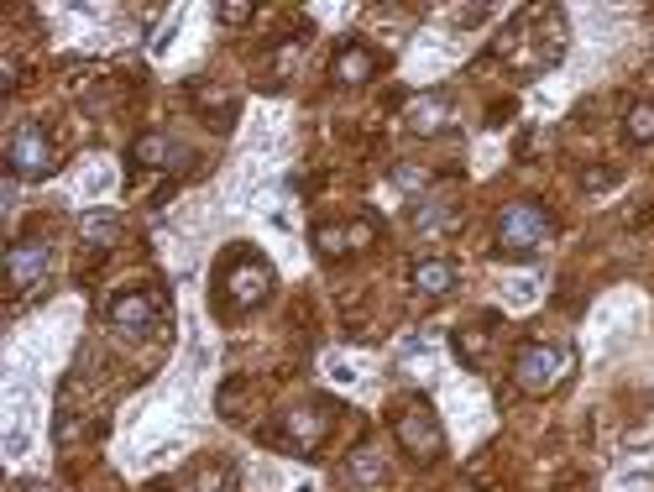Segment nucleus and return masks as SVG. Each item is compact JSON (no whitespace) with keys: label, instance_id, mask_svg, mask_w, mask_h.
I'll return each mask as SVG.
<instances>
[{"label":"nucleus","instance_id":"f8f14e48","mask_svg":"<svg viewBox=\"0 0 654 492\" xmlns=\"http://www.w3.org/2000/svg\"><path fill=\"white\" fill-rule=\"evenodd\" d=\"M330 73H335V84H351V90H356V84H372L377 73H382V58H377L367 43H356V37H351V43L335 47Z\"/></svg>","mask_w":654,"mask_h":492},{"label":"nucleus","instance_id":"dca6fc26","mask_svg":"<svg viewBox=\"0 0 654 492\" xmlns=\"http://www.w3.org/2000/svg\"><path fill=\"white\" fill-rule=\"evenodd\" d=\"M346 477L362 492H382V488H388V461H382L372 446H356L346 456Z\"/></svg>","mask_w":654,"mask_h":492},{"label":"nucleus","instance_id":"1a4fd4ad","mask_svg":"<svg viewBox=\"0 0 654 492\" xmlns=\"http://www.w3.org/2000/svg\"><path fill=\"white\" fill-rule=\"evenodd\" d=\"M403 126L414 131V137H445L450 126H456V100L450 90H424L414 100H403Z\"/></svg>","mask_w":654,"mask_h":492},{"label":"nucleus","instance_id":"423d86ee","mask_svg":"<svg viewBox=\"0 0 654 492\" xmlns=\"http://www.w3.org/2000/svg\"><path fill=\"white\" fill-rule=\"evenodd\" d=\"M5 173L16 184H43V179L58 173V147L43 131V121H22L11 131V141H5Z\"/></svg>","mask_w":654,"mask_h":492},{"label":"nucleus","instance_id":"9b49d317","mask_svg":"<svg viewBox=\"0 0 654 492\" xmlns=\"http://www.w3.org/2000/svg\"><path fill=\"white\" fill-rule=\"evenodd\" d=\"M377 226L372 220H335V226H314V252H320V262H346L356 258V252H367L372 247Z\"/></svg>","mask_w":654,"mask_h":492},{"label":"nucleus","instance_id":"5701e85b","mask_svg":"<svg viewBox=\"0 0 654 492\" xmlns=\"http://www.w3.org/2000/svg\"><path fill=\"white\" fill-rule=\"evenodd\" d=\"M16 492H58L53 482H43V477H26V482H16Z\"/></svg>","mask_w":654,"mask_h":492},{"label":"nucleus","instance_id":"6e6552de","mask_svg":"<svg viewBox=\"0 0 654 492\" xmlns=\"http://www.w3.org/2000/svg\"><path fill=\"white\" fill-rule=\"evenodd\" d=\"M47 267H53V247L37 241V236H16V241L5 247V283H11V294L37 288V283L47 278Z\"/></svg>","mask_w":654,"mask_h":492},{"label":"nucleus","instance_id":"f03ea898","mask_svg":"<svg viewBox=\"0 0 654 492\" xmlns=\"http://www.w3.org/2000/svg\"><path fill=\"white\" fill-rule=\"evenodd\" d=\"M388 430H393L398 450H403L414 467H435L445 456V424L424 393H403V399L388 403Z\"/></svg>","mask_w":654,"mask_h":492},{"label":"nucleus","instance_id":"0eeeda50","mask_svg":"<svg viewBox=\"0 0 654 492\" xmlns=\"http://www.w3.org/2000/svg\"><path fill=\"white\" fill-rule=\"evenodd\" d=\"M168 309V294L163 288H126L105 305V325H116L121 335H152L158 320Z\"/></svg>","mask_w":654,"mask_h":492},{"label":"nucleus","instance_id":"412c9836","mask_svg":"<svg viewBox=\"0 0 654 492\" xmlns=\"http://www.w3.org/2000/svg\"><path fill=\"white\" fill-rule=\"evenodd\" d=\"M215 16H220L226 26H246V22H252V5H241V0H236V5H220Z\"/></svg>","mask_w":654,"mask_h":492},{"label":"nucleus","instance_id":"2eb2a0df","mask_svg":"<svg viewBox=\"0 0 654 492\" xmlns=\"http://www.w3.org/2000/svg\"><path fill=\"white\" fill-rule=\"evenodd\" d=\"M456 283H461V273H456L450 258L414 262V294H420V299H445V294H456Z\"/></svg>","mask_w":654,"mask_h":492},{"label":"nucleus","instance_id":"a211bd4d","mask_svg":"<svg viewBox=\"0 0 654 492\" xmlns=\"http://www.w3.org/2000/svg\"><path fill=\"white\" fill-rule=\"evenodd\" d=\"M623 137H629L633 147H650L654 141V105L650 100H633L629 111H623Z\"/></svg>","mask_w":654,"mask_h":492},{"label":"nucleus","instance_id":"4be33fe9","mask_svg":"<svg viewBox=\"0 0 654 492\" xmlns=\"http://www.w3.org/2000/svg\"><path fill=\"white\" fill-rule=\"evenodd\" d=\"M514 116H518V105H514V100H497V105L487 111V126H508Z\"/></svg>","mask_w":654,"mask_h":492},{"label":"nucleus","instance_id":"4468645a","mask_svg":"<svg viewBox=\"0 0 654 492\" xmlns=\"http://www.w3.org/2000/svg\"><path fill=\"white\" fill-rule=\"evenodd\" d=\"M492 330H497V314H482V325H461L456 335H450V346H456V356H461L467 373H482L487 346H492Z\"/></svg>","mask_w":654,"mask_h":492},{"label":"nucleus","instance_id":"f3484780","mask_svg":"<svg viewBox=\"0 0 654 492\" xmlns=\"http://www.w3.org/2000/svg\"><path fill=\"white\" fill-rule=\"evenodd\" d=\"M456 226V210L445 205V199H420L414 205V231H429V236H440V231H450Z\"/></svg>","mask_w":654,"mask_h":492},{"label":"nucleus","instance_id":"39448f33","mask_svg":"<svg viewBox=\"0 0 654 492\" xmlns=\"http://www.w3.org/2000/svg\"><path fill=\"white\" fill-rule=\"evenodd\" d=\"M576 367V352L571 346H550V341H524L514 352V388L529 393V399H544L555 393Z\"/></svg>","mask_w":654,"mask_h":492},{"label":"nucleus","instance_id":"9d476101","mask_svg":"<svg viewBox=\"0 0 654 492\" xmlns=\"http://www.w3.org/2000/svg\"><path fill=\"white\" fill-rule=\"evenodd\" d=\"M152 168H168V173H188L194 168V152L184 141H173L168 131H141L131 141V173H152Z\"/></svg>","mask_w":654,"mask_h":492},{"label":"nucleus","instance_id":"20e7f679","mask_svg":"<svg viewBox=\"0 0 654 492\" xmlns=\"http://www.w3.org/2000/svg\"><path fill=\"white\" fill-rule=\"evenodd\" d=\"M330 424H335V403H330V399H309V403L283 409L278 424H273V430H262V440L283 446L288 456H299V461H314L320 446H325Z\"/></svg>","mask_w":654,"mask_h":492},{"label":"nucleus","instance_id":"6ab92c4d","mask_svg":"<svg viewBox=\"0 0 654 492\" xmlns=\"http://www.w3.org/2000/svg\"><path fill=\"white\" fill-rule=\"evenodd\" d=\"M618 184V168H586L582 173V188L586 194H597V188H612Z\"/></svg>","mask_w":654,"mask_h":492},{"label":"nucleus","instance_id":"f257e3e1","mask_svg":"<svg viewBox=\"0 0 654 492\" xmlns=\"http://www.w3.org/2000/svg\"><path fill=\"white\" fill-rule=\"evenodd\" d=\"M273 262L262 258L257 247H246V241H236L220 252L215 262V278H210V309L220 320H236V314H252L257 305H267V294H273Z\"/></svg>","mask_w":654,"mask_h":492},{"label":"nucleus","instance_id":"ddd939ff","mask_svg":"<svg viewBox=\"0 0 654 492\" xmlns=\"http://www.w3.org/2000/svg\"><path fill=\"white\" fill-rule=\"evenodd\" d=\"M79 241H84L90 252H111V247H121V241H126V220H121L116 210L79 215Z\"/></svg>","mask_w":654,"mask_h":492},{"label":"nucleus","instance_id":"aec40b11","mask_svg":"<svg viewBox=\"0 0 654 492\" xmlns=\"http://www.w3.org/2000/svg\"><path fill=\"white\" fill-rule=\"evenodd\" d=\"M393 184H398V188H409V194H414V188H424V184H429V173H424V168L398 163V168H393Z\"/></svg>","mask_w":654,"mask_h":492},{"label":"nucleus","instance_id":"7ed1b4c3","mask_svg":"<svg viewBox=\"0 0 654 492\" xmlns=\"http://www.w3.org/2000/svg\"><path fill=\"white\" fill-rule=\"evenodd\" d=\"M550 236H555V215L544 210L539 199H514V205L497 210V247H492V258L535 262Z\"/></svg>","mask_w":654,"mask_h":492}]
</instances>
